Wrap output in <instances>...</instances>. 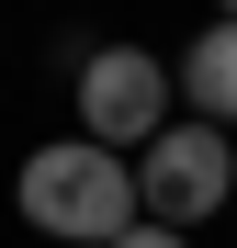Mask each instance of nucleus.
Listing matches in <instances>:
<instances>
[{
  "label": "nucleus",
  "instance_id": "1",
  "mask_svg": "<svg viewBox=\"0 0 237 248\" xmlns=\"http://www.w3.org/2000/svg\"><path fill=\"white\" fill-rule=\"evenodd\" d=\"M12 203H23V226L57 237V248H113L125 226H147V203H136V158H113V147H91V136L34 147L23 181H12Z\"/></svg>",
  "mask_w": 237,
  "mask_h": 248
},
{
  "label": "nucleus",
  "instance_id": "5",
  "mask_svg": "<svg viewBox=\"0 0 237 248\" xmlns=\"http://www.w3.org/2000/svg\"><path fill=\"white\" fill-rule=\"evenodd\" d=\"M113 248H192V237H181V226H125Z\"/></svg>",
  "mask_w": 237,
  "mask_h": 248
},
{
  "label": "nucleus",
  "instance_id": "6",
  "mask_svg": "<svg viewBox=\"0 0 237 248\" xmlns=\"http://www.w3.org/2000/svg\"><path fill=\"white\" fill-rule=\"evenodd\" d=\"M215 12H226V23H237V0H215Z\"/></svg>",
  "mask_w": 237,
  "mask_h": 248
},
{
  "label": "nucleus",
  "instance_id": "3",
  "mask_svg": "<svg viewBox=\"0 0 237 248\" xmlns=\"http://www.w3.org/2000/svg\"><path fill=\"white\" fill-rule=\"evenodd\" d=\"M68 91H79V136H91V147H113V158H125V147H147L158 124H170V68H158L147 46H91Z\"/></svg>",
  "mask_w": 237,
  "mask_h": 248
},
{
  "label": "nucleus",
  "instance_id": "2",
  "mask_svg": "<svg viewBox=\"0 0 237 248\" xmlns=\"http://www.w3.org/2000/svg\"><path fill=\"white\" fill-rule=\"evenodd\" d=\"M237 192V147H226V124H158V136L136 147V203H147V226H204L215 203Z\"/></svg>",
  "mask_w": 237,
  "mask_h": 248
},
{
  "label": "nucleus",
  "instance_id": "4",
  "mask_svg": "<svg viewBox=\"0 0 237 248\" xmlns=\"http://www.w3.org/2000/svg\"><path fill=\"white\" fill-rule=\"evenodd\" d=\"M181 102L204 113V124H237V23H226V12L181 46Z\"/></svg>",
  "mask_w": 237,
  "mask_h": 248
}]
</instances>
